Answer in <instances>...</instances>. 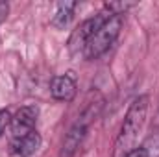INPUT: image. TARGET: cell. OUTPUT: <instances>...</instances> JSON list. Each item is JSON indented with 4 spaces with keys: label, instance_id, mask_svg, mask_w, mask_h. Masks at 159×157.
<instances>
[{
    "label": "cell",
    "instance_id": "obj_1",
    "mask_svg": "<svg viewBox=\"0 0 159 157\" xmlns=\"http://www.w3.org/2000/svg\"><path fill=\"white\" fill-rule=\"evenodd\" d=\"M148 107H150V96L148 94H139V96H135L131 100V104H129V107L126 111L124 122L120 126L117 142H115V148L119 152H124V150L133 146L137 135L143 131V128L146 124Z\"/></svg>",
    "mask_w": 159,
    "mask_h": 157
},
{
    "label": "cell",
    "instance_id": "obj_2",
    "mask_svg": "<svg viewBox=\"0 0 159 157\" xmlns=\"http://www.w3.org/2000/svg\"><path fill=\"white\" fill-rule=\"evenodd\" d=\"M122 24H124L122 15H107V19L102 22V26L96 30V34L87 43V46L83 50L85 59H98L100 56H104L115 44V41L119 39Z\"/></svg>",
    "mask_w": 159,
    "mask_h": 157
},
{
    "label": "cell",
    "instance_id": "obj_3",
    "mask_svg": "<svg viewBox=\"0 0 159 157\" xmlns=\"http://www.w3.org/2000/svg\"><path fill=\"white\" fill-rule=\"evenodd\" d=\"M100 102H91L85 109H83V113L78 117V120L70 126V129L67 131V135H65V139H63V144H61V150H59V157H74L76 155V152H78L80 144L83 142V139H85V135H87V129H89V126H91V122L96 118L98 115V111H100Z\"/></svg>",
    "mask_w": 159,
    "mask_h": 157
},
{
    "label": "cell",
    "instance_id": "obj_4",
    "mask_svg": "<svg viewBox=\"0 0 159 157\" xmlns=\"http://www.w3.org/2000/svg\"><path fill=\"white\" fill-rule=\"evenodd\" d=\"M107 15L111 13H98L91 19H85L80 26H76V30H72L70 37H69V52L70 54H78V52H83L87 43L91 41V37L96 34V30L102 26V22L107 19Z\"/></svg>",
    "mask_w": 159,
    "mask_h": 157
},
{
    "label": "cell",
    "instance_id": "obj_5",
    "mask_svg": "<svg viewBox=\"0 0 159 157\" xmlns=\"http://www.w3.org/2000/svg\"><path fill=\"white\" fill-rule=\"evenodd\" d=\"M37 115H39V109L35 105H24V107H20L11 117V124H9L11 126L13 139L24 137L30 131H34L35 129V124H37Z\"/></svg>",
    "mask_w": 159,
    "mask_h": 157
},
{
    "label": "cell",
    "instance_id": "obj_6",
    "mask_svg": "<svg viewBox=\"0 0 159 157\" xmlns=\"http://www.w3.org/2000/svg\"><path fill=\"white\" fill-rule=\"evenodd\" d=\"M76 78L72 72L56 76L50 83V94L57 102H72L76 96Z\"/></svg>",
    "mask_w": 159,
    "mask_h": 157
},
{
    "label": "cell",
    "instance_id": "obj_7",
    "mask_svg": "<svg viewBox=\"0 0 159 157\" xmlns=\"http://www.w3.org/2000/svg\"><path fill=\"white\" fill-rule=\"evenodd\" d=\"M41 142H43L41 135L37 133V129H34L24 137L11 139V152L19 157H30L41 148Z\"/></svg>",
    "mask_w": 159,
    "mask_h": 157
},
{
    "label": "cell",
    "instance_id": "obj_8",
    "mask_svg": "<svg viewBox=\"0 0 159 157\" xmlns=\"http://www.w3.org/2000/svg\"><path fill=\"white\" fill-rule=\"evenodd\" d=\"M76 7H78L76 2H61V4H57V9H56L54 17H52V20H50L52 26L57 28V30L67 28L69 22H70L72 17H74V9H76Z\"/></svg>",
    "mask_w": 159,
    "mask_h": 157
},
{
    "label": "cell",
    "instance_id": "obj_9",
    "mask_svg": "<svg viewBox=\"0 0 159 157\" xmlns=\"http://www.w3.org/2000/svg\"><path fill=\"white\" fill-rule=\"evenodd\" d=\"M9 124H11V113L7 109H0V137L4 135V131Z\"/></svg>",
    "mask_w": 159,
    "mask_h": 157
},
{
    "label": "cell",
    "instance_id": "obj_10",
    "mask_svg": "<svg viewBox=\"0 0 159 157\" xmlns=\"http://www.w3.org/2000/svg\"><path fill=\"white\" fill-rule=\"evenodd\" d=\"M124 157H150L148 154V150L144 148V146H137V148H131V150H128Z\"/></svg>",
    "mask_w": 159,
    "mask_h": 157
},
{
    "label": "cell",
    "instance_id": "obj_11",
    "mask_svg": "<svg viewBox=\"0 0 159 157\" xmlns=\"http://www.w3.org/2000/svg\"><path fill=\"white\" fill-rule=\"evenodd\" d=\"M7 13H9V6H7V2H0V24L6 20Z\"/></svg>",
    "mask_w": 159,
    "mask_h": 157
}]
</instances>
